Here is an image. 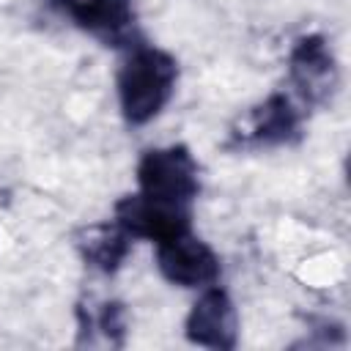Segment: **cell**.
Wrapping results in <instances>:
<instances>
[{
  "label": "cell",
  "instance_id": "6da1fadb",
  "mask_svg": "<svg viewBox=\"0 0 351 351\" xmlns=\"http://www.w3.org/2000/svg\"><path fill=\"white\" fill-rule=\"evenodd\" d=\"M178 82V63L170 52L137 41L129 47L126 60L118 69V107L129 126L151 123L173 99Z\"/></svg>",
  "mask_w": 351,
  "mask_h": 351
},
{
  "label": "cell",
  "instance_id": "30bf717a",
  "mask_svg": "<svg viewBox=\"0 0 351 351\" xmlns=\"http://www.w3.org/2000/svg\"><path fill=\"white\" fill-rule=\"evenodd\" d=\"M88 321H93L110 343H115V346L123 343V335H126V310H123L121 302H104L99 307V313L93 318H88Z\"/></svg>",
  "mask_w": 351,
  "mask_h": 351
},
{
  "label": "cell",
  "instance_id": "52a82bcc",
  "mask_svg": "<svg viewBox=\"0 0 351 351\" xmlns=\"http://www.w3.org/2000/svg\"><path fill=\"white\" fill-rule=\"evenodd\" d=\"M184 335L189 343L214 348V351H230L239 343V313L225 288L217 282L203 288L197 302L192 304L186 321H184Z\"/></svg>",
  "mask_w": 351,
  "mask_h": 351
},
{
  "label": "cell",
  "instance_id": "ba28073f",
  "mask_svg": "<svg viewBox=\"0 0 351 351\" xmlns=\"http://www.w3.org/2000/svg\"><path fill=\"white\" fill-rule=\"evenodd\" d=\"M112 219L132 239H148V241L159 244L165 239L186 233L192 228V208L165 206V203L148 200L140 192H134V195H123L115 203Z\"/></svg>",
  "mask_w": 351,
  "mask_h": 351
},
{
  "label": "cell",
  "instance_id": "9c48e42d",
  "mask_svg": "<svg viewBox=\"0 0 351 351\" xmlns=\"http://www.w3.org/2000/svg\"><path fill=\"white\" fill-rule=\"evenodd\" d=\"M132 241L134 239L115 219H110V222L85 228L77 236V250L90 269H96L101 274H115L121 269V263L126 261Z\"/></svg>",
  "mask_w": 351,
  "mask_h": 351
},
{
  "label": "cell",
  "instance_id": "8992f818",
  "mask_svg": "<svg viewBox=\"0 0 351 351\" xmlns=\"http://www.w3.org/2000/svg\"><path fill=\"white\" fill-rule=\"evenodd\" d=\"M156 247V269L159 274L178 288H208L219 280V255L192 230L165 239Z\"/></svg>",
  "mask_w": 351,
  "mask_h": 351
},
{
  "label": "cell",
  "instance_id": "3957f363",
  "mask_svg": "<svg viewBox=\"0 0 351 351\" xmlns=\"http://www.w3.org/2000/svg\"><path fill=\"white\" fill-rule=\"evenodd\" d=\"M52 11L71 19L74 27L99 38L104 47H134L137 16L132 0H47Z\"/></svg>",
  "mask_w": 351,
  "mask_h": 351
},
{
  "label": "cell",
  "instance_id": "7a4b0ae2",
  "mask_svg": "<svg viewBox=\"0 0 351 351\" xmlns=\"http://www.w3.org/2000/svg\"><path fill=\"white\" fill-rule=\"evenodd\" d=\"M134 178L143 197L165 206L192 208L200 192V167L186 145L148 148L134 167Z\"/></svg>",
  "mask_w": 351,
  "mask_h": 351
},
{
  "label": "cell",
  "instance_id": "277c9868",
  "mask_svg": "<svg viewBox=\"0 0 351 351\" xmlns=\"http://www.w3.org/2000/svg\"><path fill=\"white\" fill-rule=\"evenodd\" d=\"M288 80L299 101L307 107H315L332 99L340 82V69L324 36L310 33L296 38L288 55Z\"/></svg>",
  "mask_w": 351,
  "mask_h": 351
},
{
  "label": "cell",
  "instance_id": "5b68a950",
  "mask_svg": "<svg viewBox=\"0 0 351 351\" xmlns=\"http://www.w3.org/2000/svg\"><path fill=\"white\" fill-rule=\"evenodd\" d=\"M304 112L288 93H271L241 123V132H233L230 145L236 148H280L302 137Z\"/></svg>",
  "mask_w": 351,
  "mask_h": 351
}]
</instances>
